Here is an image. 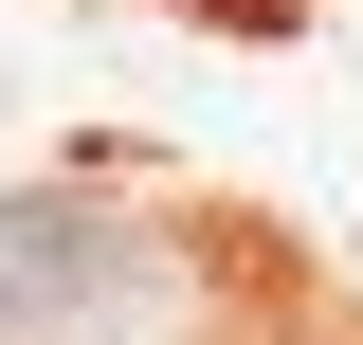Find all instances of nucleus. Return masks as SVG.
Masks as SVG:
<instances>
[{
  "label": "nucleus",
  "instance_id": "nucleus-1",
  "mask_svg": "<svg viewBox=\"0 0 363 345\" xmlns=\"http://www.w3.org/2000/svg\"><path fill=\"white\" fill-rule=\"evenodd\" d=\"M128 291H145V236L109 200H73V182L0 200V345H91Z\"/></svg>",
  "mask_w": 363,
  "mask_h": 345
}]
</instances>
